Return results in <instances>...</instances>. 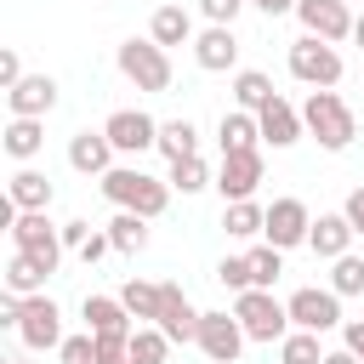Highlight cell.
Here are the masks:
<instances>
[{
  "label": "cell",
  "instance_id": "obj_1",
  "mask_svg": "<svg viewBox=\"0 0 364 364\" xmlns=\"http://www.w3.org/2000/svg\"><path fill=\"white\" fill-rule=\"evenodd\" d=\"M102 182V199L114 205V210H136V216H165V205H171V182H159V176H148V171H136V165H114L108 176H97Z\"/></svg>",
  "mask_w": 364,
  "mask_h": 364
},
{
  "label": "cell",
  "instance_id": "obj_2",
  "mask_svg": "<svg viewBox=\"0 0 364 364\" xmlns=\"http://www.w3.org/2000/svg\"><path fill=\"white\" fill-rule=\"evenodd\" d=\"M301 125H307V131L318 136V148H330V154L353 148V136H358V119H353V108H347L336 91H307Z\"/></svg>",
  "mask_w": 364,
  "mask_h": 364
},
{
  "label": "cell",
  "instance_id": "obj_3",
  "mask_svg": "<svg viewBox=\"0 0 364 364\" xmlns=\"http://www.w3.org/2000/svg\"><path fill=\"white\" fill-rule=\"evenodd\" d=\"M233 313H239V324H245L250 341H284V336H290V307H284L273 290H262V284L239 290Z\"/></svg>",
  "mask_w": 364,
  "mask_h": 364
},
{
  "label": "cell",
  "instance_id": "obj_4",
  "mask_svg": "<svg viewBox=\"0 0 364 364\" xmlns=\"http://www.w3.org/2000/svg\"><path fill=\"white\" fill-rule=\"evenodd\" d=\"M114 63L136 91H171V57H165L159 40H125L114 51Z\"/></svg>",
  "mask_w": 364,
  "mask_h": 364
},
{
  "label": "cell",
  "instance_id": "obj_5",
  "mask_svg": "<svg viewBox=\"0 0 364 364\" xmlns=\"http://www.w3.org/2000/svg\"><path fill=\"white\" fill-rule=\"evenodd\" d=\"M290 74H296L301 85H313V91H336V80H341V51H336L330 40H318V34H301V40L290 46Z\"/></svg>",
  "mask_w": 364,
  "mask_h": 364
},
{
  "label": "cell",
  "instance_id": "obj_6",
  "mask_svg": "<svg viewBox=\"0 0 364 364\" xmlns=\"http://www.w3.org/2000/svg\"><path fill=\"white\" fill-rule=\"evenodd\" d=\"M17 336L28 353H46V347H63V313L57 301L40 290V296H23V313H17Z\"/></svg>",
  "mask_w": 364,
  "mask_h": 364
},
{
  "label": "cell",
  "instance_id": "obj_7",
  "mask_svg": "<svg viewBox=\"0 0 364 364\" xmlns=\"http://www.w3.org/2000/svg\"><path fill=\"white\" fill-rule=\"evenodd\" d=\"M245 324H239V313H199V353L210 358V364H239V353H245Z\"/></svg>",
  "mask_w": 364,
  "mask_h": 364
},
{
  "label": "cell",
  "instance_id": "obj_8",
  "mask_svg": "<svg viewBox=\"0 0 364 364\" xmlns=\"http://www.w3.org/2000/svg\"><path fill=\"white\" fill-rule=\"evenodd\" d=\"M11 250H28V256H40V262L57 273V262H63V228H51L46 210H17V222H11Z\"/></svg>",
  "mask_w": 364,
  "mask_h": 364
},
{
  "label": "cell",
  "instance_id": "obj_9",
  "mask_svg": "<svg viewBox=\"0 0 364 364\" xmlns=\"http://www.w3.org/2000/svg\"><path fill=\"white\" fill-rule=\"evenodd\" d=\"M307 233H313V210H307L301 199H273V205H267V228H262L267 245L296 250V245H307Z\"/></svg>",
  "mask_w": 364,
  "mask_h": 364
},
{
  "label": "cell",
  "instance_id": "obj_10",
  "mask_svg": "<svg viewBox=\"0 0 364 364\" xmlns=\"http://www.w3.org/2000/svg\"><path fill=\"white\" fill-rule=\"evenodd\" d=\"M102 131H108V142H114L119 154H142V148H159V119H154V114H142V108H114Z\"/></svg>",
  "mask_w": 364,
  "mask_h": 364
},
{
  "label": "cell",
  "instance_id": "obj_11",
  "mask_svg": "<svg viewBox=\"0 0 364 364\" xmlns=\"http://www.w3.org/2000/svg\"><path fill=\"white\" fill-rule=\"evenodd\" d=\"M284 307H290V324H296V330H318V336H324V330L341 324V296H336V290H313V284H307V290H296Z\"/></svg>",
  "mask_w": 364,
  "mask_h": 364
},
{
  "label": "cell",
  "instance_id": "obj_12",
  "mask_svg": "<svg viewBox=\"0 0 364 364\" xmlns=\"http://www.w3.org/2000/svg\"><path fill=\"white\" fill-rule=\"evenodd\" d=\"M216 188L222 199H250L262 188V148H245V154H222V171H216Z\"/></svg>",
  "mask_w": 364,
  "mask_h": 364
},
{
  "label": "cell",
  "instance_id": "obj_13",
  "mask_svg": "<svg viewBox=\"0 0 364 364\" xmlns=\"http://www.w3.org/2000/svg\"><path fill=\"white\" fill-rule=\"evenodd\" d=\"M159 330L171 336V341H199V307L188 301V290L182 284H159Z\"/></svg>",
  "mask_w": 364,
  "mask_h": 364
},
{
  "label": "cell",
  "instance_id": "obj_14",
  "mask_svg": "<svg viewBox=\"0 0 364 364\" xmlns=\"http://www.w3.org/2000/svg\"><path fill=\"white\" fill-rule=\"evenodd\" d=\"M296 17H301L307 34H318V40H330V46L353 34V11H347V0H296Z\"/></svg>",
  "mask_w": 364,
  "mask_h": 364
},
{
  "label": "cell",
  "instance_id": "obj_15",
  "mask_svg": "<svg viewBox=\"0 0 364 364\" xmlns=\"http://www.w3.org/2000/svg\"><path fill=\"white\" fill-rule=\"evenodd\" d=\"M6 108H11L17 119H46V114L57 108V80H51V74H23V80L6 91Z\"/></svg>",
  "mask_w": 364,
  "mask_h": 364
},
{
  "label": "cell",
  "instance_id": "obj_16",
  "mask_svg": "<svg viewBox=\"0 0 364 364\" xmlns=\"http://www.w3.org/2000/svg\"><path fill=\"white\" fill-rule=\"evenodd\" d=\"M114 142H108V131H74L68 136V165L80 171V176H108L114 171Z\"/></svg>",
  "mask_w": 364,
  "mask_h": 364
},
{
  "label": "cell",
  "instance_id": "obj_17",
  "mask_svg": "<svg viewBox=\"0 0 364 364\" xmlns=\"http://www.w3.org/2000/svg\"><path fill=\"white\" fill-rule=\"evenodd\" d=\"M256 125H262V142L267 148H290V142H301V108H290L284 97H273V102H262L256 108Z\"/></svg>",
  "mask_w": 364,
  "mask_h": 364
},
{
  "label": "cell",
  "instance_id": "obj_18",
  "mask_svg": "<svg viewBox=\"0 0 364 364\" xmlns=\"http://www.w3.org/2000/svg\"><path fill=\"white\" fill-rule=\"evenodd\" d=\"M193 63H199L205 74H222V68H233V63H239V40H233V23H210V28L193 40Z\"/></svg>",
  "mask_w": 364,
  "mask_h": 364
},
{
  "label": "cell",
  "instance_id": "obj_19",
  "mask_svg": "<svg viewBox=\"0 0 364 364\" xmlns=\"http://www.w3.org/2000/svg\"><path fill=\"white\" fill-rule=\"evenodd\" d=\"M353 222H347V210H324V216H313V233H307V245H313V256H324V262H336V256H347L353 250Z\"/></svg>",
  "mask_w": 364,
  "mask_h": 364
},
{
  "label": "cell",
  "instance_id": "obj_20",
  "mask_svg": "<svg viewBox=\"0 0 364 364\" xmlns=\"http://www.w3.org/2000/svg\"><path fill=\"white\" fill-rule=\"evenodd\" d=\"M85 330L91 336H131L136 324H131V307L119 301V296H85Z\"/></svg>",
  "mask_w": 364,
  "mask_h": 364
},
{
  "label": "cell",
  "instance_id": "obj_21",
  "mask_svg": "<svg viewBox=\"0 0 364 364\" xmlns=\"http://www.w3.org/2000/svg\"><path fill=\"white\" fill-rule=\"evenodd\" d=\"M6 290L11 296H40L46 290V279H51V267L40 262V256H28V250H11V262H6Z\"/></svg>",
  "mask_w": 364,
  "mask_h": 364
},
{
  "label": "cell",
  "instance_id": "obj_22",
  "mask_svg": "<svg viewBox=\"0 0 364 364\" xmlns=\"http://www.w3.org/2000/svg\"><path fill=\"white\" fill-rule=\"evenodd\" d=\"M216 142H222V154H245V148H256V142H262V125H256V114H250V108H233V114H222V125H216Z\"/></svg>",
  "mask_w": 364,
  "mask_h": 364
},
{
  "label": "cell",
  "instance_id": "obj_23",
  "mask_svg": "<svg viewBox=\"0 0 364 364\" xmlns=\"http://www.w3.org/2000/svg\"><path fill=\"white\" fill-rule=\"evenodd\" d=\"M6 199H11L17 210H46V205H51V176L34 171V165H23V171L11 176V188H6Z\"/></svg>",
  "mask_w": 364,
  "mask_h": 364
},
{
  "label": "cell",
  "instance_id": "obj_24",
  "mask_svg": "<svg viewBox=\"0 0 364 364\" xmlns=\"http://www.w3.org/2000/svg\"><path fill=\"white\" fill-rule=\"evenodd\" d=\"M0 148H6V154H11L17 165H28V159H34L40 148H46V125H40V119H17V114H11V125H6Z\"/></svg>",
  "mask_w": 364,
  "mask_h": 364
},
{
  "label": "cell",
  "instance_id": "obj_25",
  "mask_svg": "<svg viewBox=\"0 0 364 364\" xmlns=\"http://www.w3.org/2000/svg\"><path fill=\"white\" fill-rule=\"evenodd\" d=\"M148 40H159L165 51H171V46H188V40H193V17H188L182 6H159L154 23H148Z\"/></svg>",
  "mask_w": 364,
  "mask_h": 364
},
{
  "label": "cell",
  "instance_id": "obj_26",
  "mask_svg": "<svg viewBox=\"0 0 364 364\" xmlns=\"http://www.w3.org/2000/svg\"><path fill=\"white\" fill-rule=\"evenodd\" d=\"M108 239H114L119 256H142V250H148V216H136V210H114Z\"/></svg>",
  "mask_w": 364,
  "mask_h": 364
},
{
  "label": "cell",
  "instance_id": "obj_27",
  "mask_svg": "<svg viewBox=\"0 0 364 364\" xmlns=\"http://www.w3.org/2000/svg\"><path fill=\"white\" fill-rule=\"evenodd\" d=\"M222 228H228V239H256L267 228V210L256 199H233V205H222Z\"/></svg>",
  "mask_w": 364,
  "mask_h": 364
},
{
  "label": "cell",
  "instance_id": "obj_28",
  "mask_svg": "<svg viewBox=\"0 0 364 364\" xmlns=\"http://www.w3.org/2000/svg\"><path fill=\"white\" fill-rule=\"evenodd\" d=\"M273 97H279V91H273V80H267L262 68H239V74H233V102H239V108L256 114V108L273 102Z\"/></svg>",
  "mask_w": 364,
  "mask_h": 364
},
{
  "label": "cell",
  "instance_id": "obj_29",
  "mask_svg": "<svg viewBox=\"0 0 364 364\" xmlns=\"http://www.w3.org/2000/svg\"><path fill=\"white\" fill-rule=\"evenodd\" d=\"M159 154H165V159H193V154H199L193 119H165V125H159Z\"/></svg>",
  "mask_w": 364,
  "mask_h": 364
},
{
  "label": "cell",
  "instance_id": "obj_30",
  "mask_svg": "<svg viewBox=\"0 0 364 364\" xmlns=\"http://www.w3.org/2000/svg\"><path fill=\"white\" fill-rule=\"evenodd\" d=\"M165 353H171V336L159 324H136L131 330V364H165Z\"/></svg>",
  "mask_w": 364,
  "mask_h": 364
},
{
  "label": "cell",
  "instance_id": "obj_31",
  "mask_svg": "<svg viewBox=\"0 0 364 364\" xmlns=\"http://www.w3.org/2000/svg\"><path fill=\"white\" fill-rule=\"evenodd\" d=\"M119 301L131 307V318H148V324H159V284H148V279H125Z\"/></svg>",
  "mask_w": 364,
  "mask_h": 364
},
{
  "label": "cell",
  "instance_id": "obj_32",
  "mask_svg": "<svg viewBox=\"0 0 364 364\" xmlns=\"http://www.w3.org/2000/svg\"><path fill=\"white\" fill-rule=\"evenodd\" d=\"M279 364H324L318 330H290V336L279 341Z\"/></svg>",
  "mask_w": 364,
  "mask_h": 364
},
{
  "label": "cell",
  "instance_id": "obj_33",
  "mask_svg": "<svg viewBox=\"0 0 364 364\" xmlns=\"http://www.w3.org/2000/svg\"><path fill=\"white\" fill-rule=\"evenodd\" d=\"M171 188H176V193H199V188H216V176H210V165L193 154V159H171Z\"/></svg>",
  "mask_w": 364,
  "mask_h": 364
},
{
  "label": "cell",
  "instance_id": "obj_34",
  "mask_svg": "<svg viewBox=\"0 0 364 364\" xmlns=\"http://www.w3.org/2000/svg\"><path fill=\"white\" fill-rule=\"evenodd\" d=\"M330 290L336 296H364V256H353V250L336 256L330 262Z\"/></svg>",
  "mask_w": 364,
  "mask_h": 364
},
{
  "label": "cell",
  "instance_id": "obj_35",
  "mask_svg": "<svg viewBox=\"0 0 364 364\" xmlns=\"http://www.w3.org/2000/svg\"><path fill=\"white\" fill-rule=\"evenodd\" d=\"M245 256H250V284L273 290V279L284 273V250H279V245H256V250H245Z\"/></svg>",
  "mask_w": 364,
  "mask_h": 364
},
{
  "label": "cell",
  "instance_id": "obj_36",
  "mask_svg": "<svg viewBox=\"0 0 364 364\" xmlns=\"http://www.w3.org/2000/svg\"><path fill=\"white\" fill-rule=\"evenodd\" d=\"M57 358H63V364H97V336H91V330H85V336H63Z\"/></svg>",
  "mask_w": 364,
  "mask_h": 364
},
{
  "label": "cell",
  "instance_id": "obj_37",
  "mask_svg": "<svg viewBox=\"0 0 364 364\" xmlns=\"http://www.w3.org/2000/svg\"><path fill=\"white\" fill-rule=\"evenodd\" d=\"M216 279H222L228 290H250V256H222Z\"/></svg>",
  "mask_w": 364,
  "mask_h": 364
},
{
  "label": "cell",
  "instance_id": "obj_38",
  "mask_svg": "<svg viewBox=\"0 0 364 364\" xmlns=\"http://www.w3.org/2000/svg\"><path fill=\"white\" fill-rule=\"evenodd\" d=\"M97 364H131V336H97Z\"/></svg>",
  "mask_w": 364,
  "mask_h": 364
},
{
  "label": "cell",
  "instance_id": "obj_39",
  "mask_svg": "<svg viewBox=\"0 0 364 364\" xmlns=\"http://www.w3.org/2000/svg\"><path fill=\"white\" fill-rule=\"evenodd\" d=\"M245 6H250V0H199V11H205L210 23H233Z\"/></svg>",
  "mask_w": 364,
  "mask_h": 364
},
{
  "label": "cell",
  "instance_id": "obj_40",
  "mask_svg": "<svg viewBox=\"0 0 364 364\" xmlns=\"http://www.w3.org/2000/svg\"><path fill=\"white\" fill-rule=\"evenodd\" d=\"M108 250H114V239H108V233H91V239H85V245H80V262H85V267H91V262H102V256H108Z\"/></svg>",
  "mask_w": 364,
  "mask_h": 364
},
{
  "label": "cell",
  "instance_id": "obj_41",
  "mask_svg": "<svg viewBox=\"0 0 364 364\" xmlns=\"http://www.w3.org/2000/svg\"><path fill=\"white\" fill-rule=\"evenodd\" d=\"M17 80H23V63H17V51H11V46H6V51H0V85H6V91H11V85H17Z\"/></svg>",
  "mask_w": 364,
  "mask_h": 364
},
{
  "label": "cell",
  "instance_id": "obj_42",
  "mask_svg": "<svg viewBox=\"0 0 364 364\" xmlns=\"http://www.w3.org/2000/svg\"><path fill=\"white\" fill-rule=\"evenodd\" d=\"M341 210H347V222H353V233H358V239H364V188H353V193H347V205H341Z\"/></svg>",
  "mask_w": 364,
  "mask_h": 364
},
{
  "label": "cell",
  "instance_id": "obj_43",
  "mask_svg": "<svg viewBox=\"0 0 364 364\" xmlns=\"http://www.w3.org/2000/svg\"><path fill=\"white\" fill-rule=\"evenodd\" d=\"M341 347H353L358 364H364V318H347V324H341Z\"/></svg>",
  "mask_w": 364,
  "mask_h": 364
},
{
  "label": "cell",
  "instance_id": "obj_44",
  "mask_svg": "<svg viewBox=\"0 0 364 364\" xmlns=\"http://www.w3.org/2000/svg\"><path fill=\"white\" fill-rule=\"evenodd\" d=\"M85 239H91V222H80V216H74V222H63V245H68V250H80Z\"/></svg>",
  "mask_w": 364,
  "mask_h": 364
},
{
  "label": "cell",
  "instance_id": "obj_45",
  "mask_svg": "<svg viewBox=\"0 0 364 364\" xmlns=\"http://www.w3.org/2000/svg\"><path fill=\"white\" fill-rule=\"evenodd\" d=\"M256 11H267V17H284V11H296V0H250Z\"/></svg>",
  "mask_w": 364,
  "mask_h": 364
},
{
  "label": "cell",
  "instance_id": "obj_46",
  "mask_svg": "<svg viewBox=\"0 0 364 364\" xmlns=\"http://www.w3.org/2000/svg\"><path fill=\"white\" fill-rule=\"evenodd\" d=\"M324 364H358V353L353 347H336V353H324Z\"/></svg>",
  "mask_w": 364,
  "mask_h": 364
},
{
  "label": "cell",
  "instance_id": "obj_47",
  "mask_svg": "<svg viewBox=\"0 0 364 364\" xmlns=\"http://www.w3.org/2000/svg\"><path fill=\"white\" fill-rule=\"evenodd\" d=\"M353 40H358V46H364V17H353Z\"/></svg>",
  "mask_w": 364,
  "mask_h": 364
},
{
  "label": "cell",
  "instance_id": "obj_48",
  "mask_svg": "<svg viewBox=\"0 0 364 364\" xmlns=\"http://www.w3.org/2000/svg\"><path fill=\"white\" fill-rule=\"evenodd\" d=\"M6 364H23V358H6Z\"/></svg>",
  "mask_w": 364,
  "mask_h": 364
}]
</instances>
